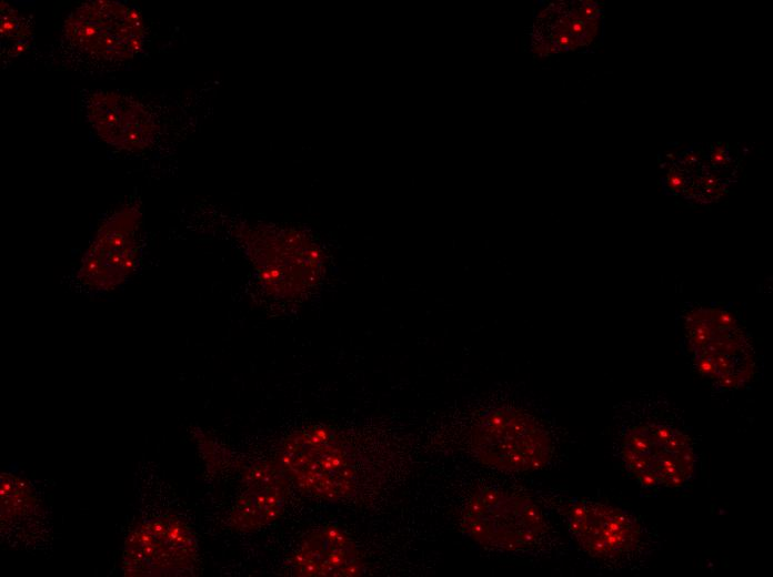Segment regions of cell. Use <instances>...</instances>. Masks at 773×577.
I'll list each match as a JSON object with an SVG mask.
<instances>
[{
	"mask_svg": "<svg viewBox=\"0 0 773 577\" xmlns=\"http://www.w3.org/2000/svg\"><path fill=\"white\" fill-rule=\"evenodd\" d=\"M612 455L619 468L650 493H680L697 477L699 441L667 395L642 392L614 405Z\"/></svg>",
	"mask_w": 773,
	"mask_h": 577,
	"instance_id": "6da1fadb",
	"label": "cell"
},
{
	"mask_svg": "<svg viewBox=\"0 0 773 577\" xmlns=\"http://www.w3.org/2000/svg\"><path fill=\"white\" fill-rule=\"evenodd\" d=\"M559 513L574 545L602 570L639 573L662 549L656 528L615 503L572 497L560 505Z\"/></svg>",
	"mask_w": 773,
	"mask_h": 577,
	"instance_id": "7a4b0ae2",
	"label": "cell"
},
{
	"mask_svg": "<svg viewBox=\"0 0 773 577\" xmlns=\"http://www.w3.org/2000/svg\"><path fill=\"white\" fill-rule=\"evenodd\" d=\"M677 315L680 348L692 370L717 393L735 392L756 377L751 333L726 307L686 304Z\"/></svg>",
	"mask_w": 773,
	"mask_h": 577,
	"instance_id": "3957f363",
	"label": "cell"
},
{
	"mask_svg": "<svg viewBox=\"0 0 773 577\" xmlns=\"http://www.w3.org/2000/svg\"><path fill=\"white\" fill-rule=\"evenodd\" d=\"M460 523L463 534L476 544L504 551L540 549L551 532L543 507L532 496L498 487L473 493Z\"/></svg>",
	"mask_w": 773,
	"mask_h": 577,
	"instance_id": "277c9868",
	"label": "cell"
},
{
	"mask_svg": "<svg viewBox=\"0 0 773 577\" xmlns=\"http://www.w3.org/2000/svg\"><path fill=\"white\" fill-rule=\"evenodd\" d=\"M470 445L482 464L511 473L541 470L556 455V437L546 421L513 406L482 414L472 426Z\"/></svg>",
	"mask_w": 773,
	"mask_h": 577,
	"instance_id": "5b68a950",
	"label": "cell"
},
{
	"mask_svg": "<svg viewBox=\"0 0 773 577\" xmlns=\"http://www.w3.org/2000/svg\"><path fill=\"white\" fill-rule=\"evenodd\" d=\"M274 462L299 490L340 500L357 488V469L341 437L327 426H310L282 442Z\"/></svg>",
	"mask_w": 773,
	"mask_h": 577,
	"instance_id": "8992f818",
	"label": "cell"
},
{
	"mask_svg": "<svg viewBox=\"0 0 773 577\" xmlns=\"http://www.w3.org/2000/svg\"><path fill=\"white\" fill-rule=\"evenodd\" d=\"M62 41L84 62L113 67L140 53L144 24L140 12L131 6L109 0L88 1L67 18Z\"/></svg>",
	"mask_w": 773,
	"mask_h": 577,
	"instance_id": "52a82bcc",
	"label": "cell"
},
{
	"mask_svg": "<svg viewBox=\"0 0 773 577\" xmlns=\"http://www.w3.org/2000/svg\"><path fill=\"white\" fill-rule=\"evenodd\" d=\"M140 227L137 205H127L110 215L83 255L80 281L104 290L126 280L138 261Z\"/></svg>",
	"mask_w": 773,
	"mask_h": 577,
	"instance_id": "ba28073f",
	"label": "cell"
},
{
	"mask_svg": "<svg viewBox=\"0 0 773 577\" xmlns=\"http://www.w3.org/2000/svg\"><path fill=\"white\" fill-rule=\"evenodd\" d=\"M84 104L89 123L109 145L139 152L157 142V113L133 97L100 90L90 93Z\"/></svg>",
	"mask_w": 773,
	"mask_h": 577,
	"instance_id": "9c48e42d",
	"label": "cell"
},
{
	"mask_svg": "<svg viewBox=\"0 0 773 577\" xmlns=\"http://www.w3.org/2000/svg\"><path fill=\"white\" fill-rule=\"evenodd\" d=\"M126 565L143 575H183L197 558V541L178 519H160L137 529L127 546Z\"/></svg>",
	"mask_w": 773,
	"mask_h": 577,
	"instance_id": "30bf717a",
	"label": "cell"
},
{
	"mask_svg": "<svg viewBox=\"0 0 773 577\" xmlns=\"http://www.w3.org/2000/svg\"><path fill=\"white\" fill-rule=\"evenodd\" d=\"M289 566L291 575L297 577H355L365 570L357 545L335 525L309 532L292 554Z\"/></svg>",
	"mask_w": 773,
	"mask_h": 577,
	"instance_id": "8fae6325",
	"label": "cell"
},
{
	"mask_svg": "<svg viewBox=\"0 0 773 577\" xmlns=\"http://www.w3.org/2000/svg\"><path fill=\"white\" fill-rule=\"evenodd\" d=\"M290 482L279 465L261 460L243 475V490L230 514L239 532H254L279 519L285 508Z\"/></svg>",
	"mask_w": 773,
	"mask_h": 577,
	"instance_id": "7c38bea8",
	"label": "cell"
},
{
	"mask_svg": "<svg viewBox=\"0 0 773 577\" xmlns=\"http://www.w3.org/2000/svg\"><path fill=\"white\" fill-rule=\"evenodd\" d=\"M31 36L29 21L10 4H1V37L6 40H16L14 50L23 51L28 47V39Z\"/></svg>",
	"mask_w": 773,
	"mask_h": 577,
	"instance_id": "4fadbf2b",
	"label": "cell"
},
{
	"mask_svg": "<svg viewBox=\"0 0 773 577\" xmlns=\"http://www.w3.org/2000/svg\"><path fill=\"white\" fill-rule=\"evenodd\" d=\"M725 159L726 155L722 148H716L711 155V162L714 165H722L725 162Z\"/></svg>",
	"mask_w": 773,
	"mask_h": 577,
	"instance_id": "5bb4252c",
	"label": "cell"
}]
</instances>
